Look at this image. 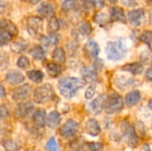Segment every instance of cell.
<instances>
[{"mask_svg": "<svg viewBox=\"0 0 152 151\" xmlns=\"http://www.w3.org/2000/svg\"><path fill=\"white\" fill-rule=\"evenodd\" d=\"M81 76L86 83H95L98 81V75L96 71L88 67H83L81 69Z\"/></svg>", "mask_w": 152, "mask_h": 151, "instance_id": "cell-18", "label": "cell"}, {"mask_svg": "<svg viewBox=\"0 0 152 151\" xmlns=\"http://www.w3.org/2000/svg\"><path fill=\"white\" fill-rule=\"evenodd\" d=\"M37 12L42 17L50 19L51 17L54 16V14H55L54 6L50 2H43L39 4V6L37 8Z\"/></svg>", "mask_w": 152, "mask_h": 151, "instance_id": "cell-12", "label": "cell"}, {"mask_svg": "<svg viewBox=\"0 0 152 151\" xmlns=\"http://www.w3.org/2000/svg\"><path fill=\"white\" fill-rule=\"evenodd\" d=\"M95 90H96L95 85H91L86 89V93H85V97H86L87 100L92 99V98L94 96V94H95Z\"/></svg>", "mask_w": 152, "mask_h": 151, "instance_id": "cell-42", "label": "cell"}, {"mask_svg": "<svg viewBox=\"0 0 152 151\" xmlns=\"http://www.w3.org/2000/svg\"><path fill=\"white\" fill-rule=\"evenodd\" d=\"M47 39H48V43H49V45H53V44H56L59 43L60 41V36L56 33H50V35L47 36Z\"/></svg>", "mask_w": 152, "mask_h": 151, "instance_id": "cell-40", "label": "cell"}, {"mask_svg": "<svg viewBox=\"0 0 152 151\" xmlns=\"http://www.w3.org/2000/svg\"><path fill=\"white\" fill-rule=\"evenodd\" d=\"M79 3L84 11H90L94 6V0H79Z\"/></svg>", "mask_w": 152, "mask_h": 151, "instance_id": "cell-39", "label": "cell"}, {"mask_svg": "<svg viewBox=\"0 0 152 151\" xmlns=\"http://www.w3.org/2000/svg\"><path fill=\"white\" fill-rule=\"evenodd\" d=\"M9 115V111L8 109L6 108L5 105H1L0 106V120L5 118L6 117H8Z\"/></svg>", "mask_w": 152, "mask_h": 151, "instance_id": "cell-43", "label": "cell"}, {"mask_svg": "<svg viewBox=\"0 0 152 151\" xmlns=\"http://www.w3.org/2000/svg\"><path fill=\"white\" fill-rule=\"evenodd\" d=\"M145 78L152 83V67L149 68L145 72Z\"/></svg>", "mask_w": 152, "mask_h": 151, "instance_id": "cell-47", "label": "cell"}, {"mask_svg": "<svg viewBox=\"0 0 152 151\" xmlns=\"http://www.w3.org/2000/svg\"><path fill=\"white\" fill-rule=\"evenodd\" d=\"M5 95H6V92H5V89H4V87L3 86V85L0 83V97H5Z\"/></svg>", "mask_w": 152, "mask_h": 151, "instance_id": "cell-48", "label": "cell"}, {"mask_svg": "<svg viewBox=\"0 0 152 151\" xmlns=\"http://www.w3.org/2000/svg\"><path fill=\"white\" fill-rule=\"evenodd\" d=\"M85 130H86V133H88L89 135H91L93 137L98 136L102 132V129H101V126H100L98 121L94 118H90L86 122Z\"/></svg>", "mask_w": 152, "mask_h": 151, "instance_id": "cell-13", "label": "cell"}, {"mask_svg": "<svg viewBox=\"0 0 152 151\" xmlns=\"http://www.w3.org/2000/svg\"><path fill=\"white\" fill-rule=\"evenodd\" d=\"M84 52L88 58H96L100 53L99 44L94 40H89L84 46Z\"/></svg>", "mask_w": 152, "mask_h": 151, "instance_id": "cell-15", "label": "cell"}, {"mask_svg": "<svg viewBox=\"0 0 152 151\" xmlns=\"http://www.w3.org/2000/svg\"><path fill=\"white\" fill-rule=\"evenodd\" d=\"M47 29L49 33H56L60 29V22L56 17L53 16L49 19Z\"/></svg>", "mask_w": 152, "mask_h": 151, "instance_id": "cell-30", "label": "cell"}, {"mask_svg": "<svg viewBox=\"0 0 152 151\" xmlns=\"http://www.w3.org/2000/svg\"><path fill=\"white\" fill-rule=\"evenodd\" d=\"M33 109H34V105L31 101L21 102L16 107L13 114L16 118H24L28 115H29Z\"/></svg>", "mask_w": 152, "mask_h": 151, "instance_id": "cell-10", "label": "cell"}, {"mask_svg": "<svg viewBox=\"0 0 152 151\" xmlns=\"http://www.w3.org/2000/svg\"><path fill=\"white\" fill-rule=\"evenodd\" d=\"M110 21L126 23V13H125V11L121 7L114 6L110 10Z\"/></svg>", "mask_w": 152, "mask_h": 151, "instance_id": "cell-14", "label": "cell"}, {"mask_svg": "<svg viewBox=\"0 0 152 151\" xmlns=\"http://www.w3.org/2000/svg\"><path fill=\"white\" fill-rule=\"evenodd\" d=\"M79 128V124L75 120H68L60 129V133L64 138H70L74 136Z\"/></svg>", "mask_w": 152, "mask_h": 151, "instance_id": "cell-7", "label": "cell"}, {"mask_svg": "<svg viewBox=\"0 0 152 151\" xmlns=\"http://www.w3.org/2000/svg\"><path fill=\"white\" fill-rule=\"evenodd\" d=\"M27 29L29 35L36 36L43 29V19L38 16H30L27 20Z\"/></svg>", "mask_w": 152, "mask_h": 151, "instance_id": "cell-6", "label": "cell"}, {"mask_svg": "<svg viewBox=\"0 0 152 151\" xmlns=\"http://www.w3.org/2000/svg\"><path fill=\"white\" fill-rule=\"evenodd\" d=\"M61 121V114L56 110H53L49 113L47 117L46 124L50 128H55L60 125Z\"/></svg>", "mask_w": 152, "mask_h": 151, "instance_id": "cell-23", "label": "cell"}, {"mask_svg": "<svg viewBox=\"0 0 152 151\" xmlns=\"http://www.w3.org/2000/svg\"><path fill=\"white\" fill-rule=\"evenodd\" d=\"M27 76H28L29 80H31L32 82L37 83V84L41 83L43 81V78H44V73L38 69H33V70L28 71Z\"/></svg>", "mask_w": 152, "mask_h": 151, "instance_id": "cell-28", "label": "cell"}, {"mask_svg": "<svg viewBox=\"0 0 152 151\" xmlns=\"http://www.w3.org/2000/svg\"><path fill=\"white\" fill-rule=\"evenodd\" d=\"M21 1H27V0H21Z\"/></svg>", "mask_w": 152, "mask_h": 151, "instance_id": "cell-53", "label": "cell"}, {"mask_svg": "<svg viewBox=\"0 0 152 151\" xmlns=\"http://www.w3.org/2000/svg\"><path fill=\"white\" fill-rule=\"evenodd\" d=\"M31 56L37 61H43L45 57V52L43 48V46L40 45H35L32 47L29 51Z\"/></svg>", "mask_w": 152, "mask_h": 151, "instance_id": "cell-27", "label": "cell"}, {"mask_svg": "<svg viewBox=\"0 0 152 151\" xmlns=\"http://www.w3.org/2000/svg\"><path fill=\"white\" fill-rule=\"evenodd\" d=\"M109 1H110V4H116L118 0H109Z\"/></svg>", "mask_w": 152, "mask_h": 151, "instance_id": "cell-52", "label": "cell"}, {"mask_svg": "<svg viewBox=\"0 0 152 151\" xmlns=\"http://www.w3.org/2000/svg\"><path fill=\"white\" fill-rule=\"evenodd\" d=\"M0 28L9 32L12 36H17L18 34V28L17 26L11 20L4 19L0 20Z\"/></svg>", "mask_w": 152, "mask_h": 151, "instance_id": "cell-22", "label": "cell"}, {"mask_svg": "<svg viewBox=\"0 0 152 151\" xmlns=\"http://www.w3.org/2000/svg\"><path fill=\"white\" fill-rule=\"evenodd\" d=\"M46 149L48 151H60L59 150V147H58V144L56 142V140L53 137L51 138L47 142H46V145H45Z\"/></svg>", "mask_w": 152, "mask_h": 151, "instance_id": "cell-37", "label": "cell"}, {"mask_svg": "<svg viewBox=\"0 0 152 151\" xmlns=\"http://www.w3.org/2000/svg\"><path fill=\"white\" fill-rule=\"evenodd\" d=\"M124 100L118 93H111L105 102V110L108 114H115L120 112L124 109Z\"/></svg>", "mask_w": 152, "mask_h": 151, "instance_id": "cell-5", "label": "cell"}, {"mask_svg": "<svg viewBox=\"0 0 152 151\" xmlns=\"http://www.w3.org/2000/svg\"><path fill=\"white\" fill-rule=\"evenodd\" d=\"M12 36L9 32L0 28V46H3L7 43H9L12 40Z\"/></svg>", "mask_w": 152, "mask_h": 151, "instance_id": "cell-33", "label": "cell"}, {"mask_svg": "<svg viewBox=\"0 0 152 151\" xmlns=\"http://www.w3.org/2000/svg\"><path fill=\"white\" fill-rule=\"evenodd\" d=\"M121 131L126 144L130 148L135 149L138 146L139 137L134 127L128 121H123L121 123Z\"/></svg>", "mask_w": 152, "mask_h": 151, "instance_id": "cell-4", "label": "cell"}, {"mask_svg": "<svg viewBox=\"0 0 152 151\" xmlns=\"http://www.w3.org/2000/svg\"><path fill=\"white\" fill-rule=\"evenodd\" d=\"M127 49L125 44V39L119 38L118 42H108L106 45V54L109 60L118 61L124 58Z\"/></svg>", "mask_w": 152, "mask_h": 151, "instance_id": "cell-2", "label": "cell"}, {"mask_svg": "<svg viewBox=\"0 0 152 151\" xmlns=\"http://www.w3.org/2000/svg\"><path fill=\"white\" fill-rule=\"evenodd\" d=\"M121 2L125 6L127 7H134L138 4L137 0H121Z\"/></svg>", "mask_w": 152, "mask_h": 151, "instance_id": "cell-44", "label": "cell"}, {"mask_svg": "<svg viewBox=\"0 0 152 151\" xmlns=\"http://www.w3.org/2000/svg\"><path fill=\"white\" fill-rule=\"evenodd\" d=\"M9 65V57L8 54L0 50V70L6 69Z\"/></svg>", "mask_w": 152, "mask_h": 151, "instance_id": "cell-34", "label": "cell"}, {"mask_svg": "<svg viewBox=\"0 0 152 151\" xmlns=\"http://www.w3.org/2000/svg\"><path fill=\"white\" fill-rule=\"evenodd\" d=\"M94 6L98 9H102L104 6L105 4V0H94Z\"/></svg>", "mask_w": 152, "mask_h": 151, "instance_id": "cell-46", "label": "cell"}, {"mask_svg": "<svg viewBox=\"0 0 152 151\" xmlns=\"http://www.w3.org/2000/svg\"><path fill=\"white\" fill-rule=\"evenodd\" d=\"M126 104L128 107H134L140 101H141V93L138 90H134L129 92L125 98Z\"/></svg>", "mask_w": 152, "mask_h": 151, "instance_id": "cell-21", "label": "cell"}, {"mask_svg": "<svg viewBox=\"0 0 152 151\" xmlns=\"http://www.w3.org/2000/svg\"><path fill=\"white\" fill-rule=\"evenodd\" d=\"M86 145L90 151H102L103 150V144L101 142H86Z\"/></svg>", "mask_w": 152, "mask_h": 151, "instance_id": "cell-36", "label": "cell"}, {"mask_svg": "<svg viewBox=\"0 0 152 151\" xmlns=\"http://www.w3.org/2000/svg\"><path fill=\"white\" fill-rule=\"evenodd\" d=\"M92 31H93V27L87 21L80 22L77 26V28L76 29L77 34L81 36H88L92 33Z\"/></svg>", "mask_w": 152, "mask_h": 151, "instance_id": "cell-25", "label": "cell"}, {"mask_svg": "<svg viewBox=\"0 0 152 151\" xmlns=\"http://www.w3.org/2000/svg\"><path fill=\"white\" fill-rule=\"evenodd\" d=\"M24 80H25L24 76L20 72L16 71V70L10 71L5 75V81L12 85H20V84L23 83Z\"/></svg>", "mask_w": 152, "mask_h": 151, "instance_id": "cell-17", "label": "cell"}, {"mask_svg": "<svg viewBox=\"0 0 152 151\" xmlns=\"http://www.w3.org/2000/svg\"><path fill=\"white\" fill-rule=\"evenodd\" d=\"M8 11V4L4 0H0V14H4Z\"/></svg>", "mask_w": 152, "mask_h": 151, "instance_id": "cell-45", "label": "cell"}, {"mask_svg": "<svg viewBox=\"0 0 152 151\" xmlns=\"http://www.w3.org/2000/svg\"><path fill=\"white\" fill-rule=\"evenodd\" d=\"M29 60L26 57V56H20L18 60H17V66L20 68V69H25L29 67Z\"/></svg>", "mask_w": 152, "mask_h": 151, "instance_id": "cell-35", "label": "cell"}, {"mask_svg": "<svg viewBox=\"0 0 152 151\" xmlns=\"http://www.w3.org/2000/svg\"><path fill=\"white\" fill-rule=\"evenodd\" d=\"M115 85L120 88V89H126L128 88L132 85H134L135 80L134 78L129 77L127 76H124V75H117L115 79H114Z\"/></svg>", "mask_w": 152, "mask_h": 151, "instance_id": "cell-16", "label": "cell"}, {"mask_svg": "<svg viewBox=\"0 0 152 151\" xmlns=\"http://www.w3.org/2000/svg\"><path fill=\"white\" fill-rule=\"evenodd\" d=\"M121 69L129 72L132 75H141L143 71V65L141 62H132L124 65Z\"/></svg>", "mask_w": 152, "mask_h": 151, "instance_id": "cell-19", "label": "cell"}, {"mask_svg": "<svg viewBox=\"0 0 152 151\" xmlns=\"http://www.w3.org/2000/svg\"><path fill=\"white\" fill-rule=\"evenodd\" d=\"M138 39L144 43L145 44H147L149 46L150 49L152 50V32L151 31H145L142 34L140 35V36L138 37Z\"/></svg>", "mask_w": 152, "mask_h": 151, "instance_id": "cell-31", "label": "cell"}, {"mask_svg": "<svg viewBox=\"0 0 152 151\" xmlns=\"http://www.w3.org/2000/svg\"><path fill=\"white\" fill-rule=\"evenodd\" d=\"M85 83L77 78V77H64L60 79L58 83V87L60 90L61 94L67 98V99H71L73 98L77 93L84 87Z\"/></svg>", "mask_w": 152, "mask_h": 151, "instance_id": "cell-1", "label": "cell"}, {"mask_svg": "<svg viewBox=\"0 0 152 151\" xmlns=\"http://www.w3.org/2000/svg\"><path fill=\"white\" fill-rule=\"evenodd\" d=\"M103 67H104V62H103V61H102V59L96 57V58H95V61H94V70H95L96 72H101V71L102 70Z\"/></svg>", "mask_w": 152, "mask_h": 151, "instance_id": "cell-41", "label": "cell"}, {"mask_svg": "<svg viewBox=\"0 0 152 151\" xmlns=\"http://www.w3.org/2000/svg\"><path fill=\"white\" fill-rule=\"evenodd\" d=\"M94 21L100 25H105L107 24L109 21H110V17L104 13V12H100V13H97L95 16H94Z\"/></svg>", "mask_w": 152, "mask_h": 151, "instance_id": "cell-32", "label": "cell"}, {"mask_svg": "<svg viewBox=\"0 0 152 151\" xmlns=\"http://www.w3.org/2000/svg\"><path fill=\"white\" fill-rule=\"evenodd\" d=\"M144 10L140 8V9H135L128 12L127 18L131 25L134 27H139L142 24V21L144 20Z\"/></svg>", "mask_w": 152, "mask_h": 151, "instance_id": "cell-9", "label": "cell"}, {"mask_svg": "<svg viewBox=\"0 0 152 151\" xmlns=\"http://www.w3.org/2000/svg\"><path fill=\"white\" fill-rule=\"evenodd\" d=\"M4 147L6 151H19L18 145L12 141H5L4 142Z\"/></svg>", "mask_w": 152, "mask_h": 151, "instance_id": "cell-38", "label": "cell"}, {"mask_svg": "<svg viewBox=\"0 0 152 151\" xmlns=\"http://www.w3.org/2000/svg\"><path fill=\"white\" fill-rule=\"evenodd\" d=\"M55 98V93L53 87L50 84H44L34 92V100L37 103H45L51 101Z\"/></svg>", "mask_w": 152, "mask_h": 151, "instance_id": "cell-3", "label": "cell"}, {"mask_svg": "<svg viewBox=\"0 0 152 151\" xmlns=\"http://www.w3.org/2000/svg\"><path fill=\"white\" fill-rule=\"evenodd\" d=\"M47 116L45 109H37L33 115V122L38 127H44L46 125Z\"/></svg>", "mask_w": 152, "mask_h": 151, "instance_id": "cell-20", "label": "cell"}, {"mask_svg": "<svg viewBox=\"0 0 152 151\" xmlns=\"http://www.w3.org/2000/svg\"><path fill=\"white\" fill-rule=\"evenodd\" d=\"M45 68H46L48 74L52 77H57L62 71V67L57 62H49L47 63Z\"/></svg>", "mask_w": 152, "mask_h": 151, "instance_id": "cell-26", "label": "cell"}, {"mask_svg": "<svg viewBox=\"0 0 152 151\" xmlns=\"http://www.w3.org/2000/svg\"><path fill=\"white\" fill-rule=\"evenodd\" d=\"M39 1H41V0H29V2H30L31 4H35L38 3Z\"/></svg>", "mask_w": 152, "mask_h": 151, "instance_id": "cell-50", "label": "cell"}, {"mask_svg": "<svg viewBox=\"0 0 152 151\" xmlns=\"http://www.w3.org/2000/svg\"><path fill=\"white\" fill-rule=\"evenodd\" d=\"M149 108H150V109L152 110V99L150 101H149Z\"/></svg>", "mask_w": 152, "mask_h": 151, "instance_id": "cell-51", "label": "cell"}, {"mask_svg": "<svg viewBox=\"0 0 152 151\" xmlns=\"http://www.w3.org/2000/svg\"><path fill=\"white\" fill-rule=\"evenodd\" d=\"M143 150H144V151H151L150 146L148 144H144L143 145Z\"/></svg>", "mask_w": 152, "mask_h": 151, "instance_id": "cell-49", "label": "cell"}, {"mask_svg": "<svg viewBox=\"0 0 152 151\" xmlns=\"http://www.w3.org/2000/svg\"><path fill=\"white\" fill-rule=\"evenodd\" d=\"M11 50L15 53H23L28 48V44L23 39H19L11 44Z\"/></svg>", "mask_w": 152, "mask_h": 151, "instance_id": "cell-24", "label": "cell"}, {"mask_svg": "<svg viewBox=\"0 0 152 151\" xmlns=\"http://www.w3.org/2000/svg\"><path fill=\"white\" fill-rule=\"evenodd\" d=\"M61 1H63V0H61Z\"/></svg>", "mask_w": 152, "mask_h": 151, "instance_id": "cell-54", "label": "cell"}, {"mask_svg": "<svg viewBox=\"0 0 152 151\" xmlns=\"http://www.w3.org/2000/svg\"><path fill=\"white\" fill-rule=\"evenodd\" d=\"M106 102V96L102 94L99 95L96 99H94L90 104H89V109L94 115H99L102 113L105 107Z\"/></svg>", "mask_w": 152, "mask_h": 151, "instance_id": "cell-11", "label": "cell"}, {"mask_svg": "<svg viewBox=\"0 0 152 151\" xmlns=\"http://www.w3.org/2000/svg\"><path fill=\"white\" fill-rule=\"evenodd\" d=\"M32 87L28 84H25L23 85H20L17 88H15L12 91V97L14 101H23L26 100L31 93Z\"/></svg>", "mask_w": 152, "mask_h": 151, "instance_id": "cell-8", "label": "cell"}, {"mask_svg": "<svg viewBox=\"0 0 152 151\" xmlns=\"http://www.w3.org/2000/svg\"><path fill=\"white\" fill-rule=\"evenodd\" d=\"M53 58L56 62L63 63L66 61L65 51L61 47H56L53 52Z\"/></svg>", "mask_w": 152, "mask_h": 151, "instance_id": "cell-29", "label": "cell"}]
</instances>
